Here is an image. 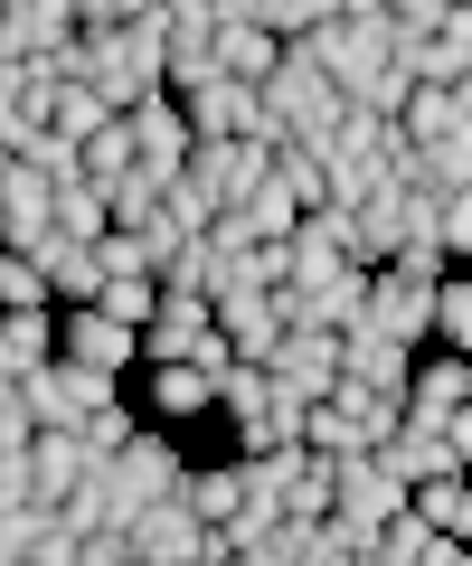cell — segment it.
Segmentation results:
<instances>
[{"mask_svg": "<svg viewBox=\"0 0 472 566\" xmlns=\"http://www.w3.org/2000/svg\"><path fill=\"white\" fill-rule=\"evenodd\" d=\"M303 66H322L331 76V95H359V85L378 76V66H397V29L388 20H322V29H303V39H284Z\"/></svg>", "mask_w": 472, "mask_h": 566, "instance_id": "obj_1", "label": "cell"}, {"mask_svg": "<svg viewBox=\"0 0 472 566\" xmlns=\"http://www.w3.org/2000/svg\"><path fill=\"white\" fill-rule=\"evenodd\" d=\"M255 104H265V123H274L284 142H303V151H322V133L340 123V95H331V76H322V66H303L293 48L274 57V76L255 85Z\"/></svg>", "mask_w": 472, "mask_h": 566, "instance_id": "obj_2", "label": "cell"}, {"mask_svg": "<svg viewBox=\"0 0 472 566\" xmlns=\"http://www.w3.org/2000/svg\"><path fill=\"white\" fill-rule=\"evenodd\" d=\"M10 397L29 406V424H76V416H95L104 397H124V378H95V368H76V359H39V368H20Z\"/></svg>", "mask_w": 472, "mask_h": 566, "instance_id": "obj_3", "label": "cell"}, {"mask_svg": "<svg viewBox=\"0 0 472 566\" xmlns=\"http://www.w3.org/2000/svg\"><path fill=\"white\" fill-rule=\"evenodd\" d=\"M124 547H133V566H218V557H227L218 528H199V520L180 510V491H170V501H151V510H133Z\"/></svg>", "mask_w": 472, "mask_h": 566, "instance_id": "obj_4", "label": "cell"}, {"mask_svg": "<svg viewBox=\"0 0 472 566\" xmlns=\"http://www.w3.org/2000/svg\"><path fill=\"white\" fill-rule=\"evenodd\" d=\"M57 359L95 368V378H133V368H143V340H133L124 322H104L95 303H76V312H57Z\"/></svg>", "mask_w": 472, "mask_h": 566, "instance_id": "obj_5", "label": "cell"}, {"mask_svg": "<svg viewBox=\"0 0 472 566\" xmlns=\"http://www.w3.org/2000/svg\"><path fill=\"white\" fill-rule=\"evenodd\" d=\"M104 472H114V482H124V501L133 510H151V501H170V491H180V444H170V434H151V424H133L124 434V453H104Z\"/></svg>", "mask_w": 472, "mask_h": 566, "instance_id": "obj_6", "label": "cell"}, {"mask_svg": "<svg viewBox=\"0 0 472 566\" xmlns=\"http://www.w3.org/2000/svg\"><path fill=\"white\" fill-rule=\"evenodd\" d=\"M265 378L284 387V397H331L340 387V331H284V340L265 349Z\"/></svg>", "mask_w": 472, "mask_h": 566, "instance_id": "obj_7", "label": "cell"}, {"mask_svg": "<svg viewBox=\"0 0 472 566\" xmlns=\"http://www.w3.org/2000/svg\"><path fill=\"white\" fill-rule=\"evenodd\" d=\"M48 520H57V538H124V528H133V501H124V482H114L104 463H85V482L66 491Z\"/></svg>", "mask_w": 472, "mask_h": 566, "instance_id": "obj_8", "label": "cell"}, {"mask_svg": "<svg viewBox=\"0 0 472 566\" xmlns=\"http://www.w3.org/2000/svg\"><path fill=\"white\" fill-rule=\"evenodd\" d=\"M124 133H133V170H151V180H170V170L189 161V114L170 95L124 104Z\"/></svg>", "mask_w": 472, "mask_h": 566, "instance_id": "obj_9", "label": "cell"}, {"mask_svg": "<svg viewBox=\"0 0 472 566\" xmlns=\"http://www.w3.org/2000/svg\"><path fill=\"white\" fill-rule=\"evenodd\" d=\"M397 66H407V85H472V10H453L426 39H397Z\"/></svg>", "mask_w": 472, "mask_h": 566, "instance_id": "obj_10", "label": "cell"}, {"mask_svg": "<svg viewBox=\"0 0 472 566\" xmlns=\"http://www.w3.org/2000/svg\"><path fill=\"white\" fill-rule=\"evenodd\" d=\"M397 406H407V416H453V406H472V349H416Z\"/></svg>", "mask_w": 472, "mask_h": 566, "instance_id": "obj_11", "label": "cell"}, {"mask_svg": "<svg viewBox=\"0 0 472 566\" xmlns=\"http://www.w3.org/2000/svg\"><path fill=\"white\" fill-rule=\"evenodd\" d=\"M20 472H29V501L57 510L66 491L85 482V444H76V424H39V434H29V453H20Z\"/></svg>", "mask_w": 472, "mask_h": 566, "instance_id": "obj_12", "label": "cell"}, {"mask_svg": "<svg viewBox=\"0 0 472 566\" xmlns=\"http://www.w3.org/2000/svg\"><path fill=\"white\" fill-rule=\"evenodd\" d=\"M407 359H416V349H407V340H388V331H369V322H349V331H340V378H349V387L407 397Z\"/></svg>", "mask_w": 472, "mask_h": 566, "instance_id": "obj_13", "label": "cell"}, {"mask_svg": "<svg viewBox=\"0 0 472 566\" xmlns=\"http://www.w3.org/2000/svg\"><path fill=\"white\" fill-rule=\"evenodd\" d=\"M397 142H453L472 133V85H407V104H397Z\"/></svg>", "mask_w": 472, "mask_h": 566, "instance_id": "obj_14", "label": "cell"}, {"mask_svg": "<svg viewBox=\"0 0 472 566\" xmlns=\"http://www.w3.org/2000/svg\"><path fill=\"white\" fill-rule=\"evenodd\" d=\"M133 340H143V368H151V359H189V349L208 340V293H161L151 322L133 331Z\"/></svg>", "mask_w": 472, "mask_h": 566, "instance_id": "obj_15", "label": "cell"}, {"mask_svg": "<svg viewBox=\"0 0 472 566\" xmlns=\"http://www.w3.org/2000/svg\"><path fill=\"white\" fill-rule=\"evenodd\" d=\"M39 237H48V180L29 161H10L0 170V245L10 255H39Z\"/></svg>", "mask_w": 472, "mask_h": 566, "instance_id": "obj_16", "label": "cell"}, {"mask_svg": "<svg viewBox=\"0 0 472 566\" xmlns=\"http://www.w3.org/2000/svg\"><path fill=\"white\" fill-rule=\"evenodd\" d=\"M143 406H151L161 424L208 416V368H199V359H151V368H143Z\"/></svg>", "mask_w": 472, "mask_h": 566, "instance_id": "obj_17", "label": "cell"}, {"mask_svg": "<svg viewBox=\"0 0 472 566\" xmlns=\"http://www.w3.org/2000/svg\"><path fill=\"white\" fill-rule=\"evenodd\" d=\"M274 57H284V39H274V29H208V66H218L227 85H265Z\"/></svg>", "mask_w": 472, "mask_h": 566, "instance_id": "obj_18", "label": "cell"}, {"mask_svg": "<svg viewBox=\"0 0 472 566\" xmlns=\"http://www.w3.org/2000/svg\"><path fill=\"white\" fill-rule=\"evenodd\" d=\"M48 227H57L66 245H95L104 227H114L104 218V180H85V170L76 180H48Z\"/></svg>", "mask_w": 472, "mask_h": 566, "instance_id": "obj_19", "label": "cell"}, {"mask_svg": "<svg viewBox=\"0 0 472 566\" xmlns=\"http://www.w3.org/2000/svg\"><path fill=\"white\" fill-rule=\"evenodd\" d=\"M407 510L434 528V538H472V482H463V472H434V482H407Z\"/></svg>", "mask_w": 472, "mask_h": 566, "instance_id": "obj_20", "label": "cell"}, {"mask_svg": "<svg viewBox=\"0 0 472 566\" xmlns=\"http://www.w3.org/2000/svg\"><path fill=\"white\" fill-rule=\"evenodd\" d=\"M161 189H170V180H151V170H124V180H104V218L143 237V227L161 218Z\"/></svg>", "mask_w": 472, "mask_h": 566, "instance_id": "obj_21", "label": "cell"}, {"mask_svg": "<svg viewBox=\"0 0 472 566\" xmlns=\"http://www.w3.org/2000/svg\"><path fill=\"white\" fill-rule=\"evenodd\" d=\"M76 170H85V180H124V170H133V133H124V114L95 123V133L76 142Z\"/></svg>", "mask_w": 472, "mask_h": 566, "instance_id": "obj_22", "label": "cell"}, {"mask_svg": "<svg viewBox=\"0 0 472 566\" xmlns=\"http://www.w3.org/2000/svg\"><path fill=\"white\" fill-rule=\"evenodd\" d=\"M39 123H48V133H66V142H85L95 123H114V104H104V95H85V85H57Z\"/></svg>", "mask_w": 472, "mask_h": 566, "instance_id": "obj_23", "label": "cell"}, {"mask_svg": "<svg viewBox=\"0 0 472 566\" xmlns=\"http://www.w3.org/2000/svg\"><path fill=\"white\" fill-rule=\"evenodd\" d=\"M133 424H143V416H133L124 397H104L95 416H76V444H85V463H104V453H124V434H133Z\"/></svg>", "mask_w": 472, "mask_h": 566, "instance_id": "obj_24", "label": "cell"}, {"mask_svg": "<svg viewBox=\"0 0 472 566\" xmlns=\"http://www.w3.org/2000/svg\"><path fill=\"white\" fill-rule=\"evenodd\" d=\"M151 303H161V283H151V274H124V283H104V293H95V312H104V322H124V331H143Z\"/></svg>", "mask_w": 472, "mask_h": 566, "instance_id": "obj_25", "label": "cell"}, {"mask_svg": "<svg viewBox=\"0 0 472 566\" xmlns=\"http://www.w3.org/2000/svg\"><path fill=\"white\" fill-rule=\"evenodd\" d=\"M0 312H48V274L10 245H0Z\"/></svg>", "mask_w": 472, "mask_h": 566, "instance_id": "obj_26", "label": "cell"}, {"mask_svg": "<svg viewBox=\"0 0 472 566\" xmlns=\"http://www.w3.org/2000/svg\"><path fill=\"white\" fill-rule=\"evenodd\" d=\"M434 245H444V264H463V255H472V189L434 199Z\"/></svg>", "mask_w": 472, "mask_h": 566, "instance_id": "obj_27", "label": "cell"}, {"mask_svg": "<svg viewBox=\"0 0 472 566\" xmlns=\"http://www.w3.org/2000/svg\"><path fill=\"white\" fill-rule=\"evenodd\" d=\"M453 10H463V0H388V29L397 39H426V29H444Z\"/></svg>", "mask_w": 472, "mask_h": 566, "instance_id": "obj_28", "label": "cell"}, {"mask_svg": "<svg viewBox=\"0 0 472 566\" xmlns=\"http://www.w3.org/2000/svg\"><path fill=\"white\" fill-rule=\"evenodd\" d=\"M388 274H407V283H434V274H444V245H434V237L397 245V255H388Z\"/></svg>", "mask_w": 472, "mask_h": 566, "instance_id": "obj_29", "label": "cell"}, {"mask_svg": "<svg viewBox=\"0 0 472 566\" xmlns=\"http://www.w3.org/2000/svg\"><path fill=\"white\" fill-rule=\"evenodd\" d=\"M151 0H76V29H124V20H143Z\"/></svg>", "mask_w": 472, "mask_h": 566, "instance_id": "obj_30", "label": "cell"}, {"mask_svg": "<svg viewBox=\"0 0 472 566\" xmlns=\"http://www.w3.org/2000/svg\"><path fill=\"white\" fill-rule=\"evenodd\" d=\"M29 434H39V424H29V406L0 397V453H29Z\"/></svg>", "mask_w": 472, "mask_h": 566, "instance_id": "obj_31", "label": "cell"}, {"mask_svg": "<svg viewBox=\"0 0 472 566\" xmlns=\"http://www.w3.org/2000/svg\"><path fill=\"white\" fill-rule=\"evenodd\" d=\"M76 566H133L124 538H76Z\"/></svg>", "mask_w": 472, "mask_h": 566, "instance_id": "obj_32", "label": "cell"}, {"mask_svg": "<svg viewBox=\"0 0 472 566\" xmlns=\"http://www.w3.org/2000/svg\"><path fill=\"white\" fill-rule=\"evenodd\" d=\"M0 510H29V472H20V453H0Z\"/></svg>", "mask_w": 472, "mask_h": 566, "instance_id": "obj_33", "label": "cell"}]
</instances>
